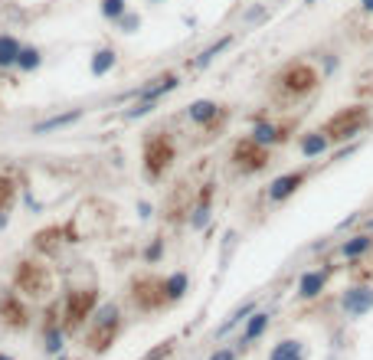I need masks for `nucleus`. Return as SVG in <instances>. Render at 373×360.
I'll list each match as a JSON object with an SVG mask.
<instances>
[{
    "label": "nucleus",
    "mask_w": 373,
    "mask_h": 360,
    "mask_svg": "<svg viewBox=\"0 0 373 360\" xmlns=\"http://www.w3.org/2000/svg\"><path fill=\"white\" fill-rule=\"evenodd\" d=\"M121 324H125V318H121L118 301H105L102 308H96L92 328H89V334H86L89 350H92V354H105L118 340V334H121Z\"/></svg>",
    "instance_id": "obj_1"
},
{
    "label": "nucleus",
    "mask_w": 373,
    "mask_h": 360,
    "mask_svg": "<svg viewBox=\"0 0 373 360\" xmlns=\"http://www.w3.org/2000/svg\"><path fill=\"white\" fill-rule=\"evenodd\" d=\"M318 85H321V73L311 63H305V59L288 63L285 69L275 75V89L285 98H295V102H298V98H308Z\"/></svg>",
    "instance_id": "obj_2"
},
{
    "label": "nucleus",
    "mask_w": 373,
    "mask_h": 360,
    "mask_svg": "<svg viewBox=\"0 0 373 360\" xmlns=\"http://www.w3.org/2000/svg\"><path fill=\"white\" fill-rule=\"evenodd\" d=\"M367 128H370V108L367 105H347V108H341L337 115H330L328 121H324V131L330 135L334 144L360 138Z\"/></svg>",
    "instance_id": "obj_3"
},
{
    "label": "nucleus",
    "mask_w": 373,
    "mask_h": 360,
    "mask_svg": "<svg viewBox=\"0 0 373 360\" xmlns=\"http://www.w3.org/2000/svg\"><path fill=\"white\" fill-rule=\"evenodd\" d=\"M141 160H144V177L148 180H160L171 164L177 160V151H174V141L167 135H154V138L144 141V151H141Z\"/></svg>",
    "instance_id": "obj_4"
},
{
    "label": "nucleus",
    "mask_w": 373,
    "mask_h": 360,
    "mask_svg": "<svg viewBox=\"0 0 373 360\" xmlns=\"http://www.w3.org/2000/svg\"><path fill=\"white\" fill-rule=\"evenodd\" d=\"M98 308V292L96 288H73L63 301V328L66 331H75L82 328Z\"/></svg>",
    "instance_id": "obj_5"
},
{
    "label": "nucleus",
    "mask_w": 373,
    "mask_h": 360,
    "mask_svg": "<svg viewBox=\"0 0 373 360\" xmlns=\"http://www.w3.org/2000/svg\"><path fill=\"white\" fill-rule=\"evenodd\" d=\"M229 164H233L239 174H259V170H266L272 164V154H268L266 144H259L256 138H239L229 151Z\"/></svg>",
    "instance_id": "obj_6"
},
{
    "label": "nucleus",
    "mask_w": 373,
    "mask_h": 360,
    "mask_svg": "<svg viewBox=\"0 0 373 360\" xmlns=\"http://www.w3.org/2000/svg\"><path fill=\"white\" fill-rule=\"evenodd\" d=\"M131 301L138 311H158V308L171 305L167 301V292H164V278L154 276H141L131 282Z\"/></svg>",
    "instance_id": "obj_7"
},
{
    "label": "nucleus",
    "mask_w": 373,
    "mask_h": 360,
    "mask_svg": "<svg viewBox=\"0 0 373 360\" xmlns=\"http://www.w3.org/2000/svg\"><path fill=\"white\" fill-rule=\"evenodd\" d=\"M373 311V285L370 282H353L341 292V315L351 321H360Z\"/></svg>",
    "instance_id": "obj_8"
},
{
    "label": "nucleus",
    "mask_w": 373,
    "mask_h": 360,
    "mask_svg": "<svg viewBox=\"0 0 373 360\" xmlns=\"http://www.w3.org/2000/svg\"><path fill=\"white\" fill-rule=\"evenodd\" d=\"M13 285L26 292V295H43V292H50V272H46V265L23 259L13 269Z\"/></svg>",
    "instance_id": "obj_9"
},
{
    "label": "nucleus",
    "mask_w": 373,
    "mask_h": 360,
    "mask_svg": "<svg viewBox=\"0 0 373 360\" xmlns=\"http://www.w3.org/2000/svg\"><path fill=\"white\" fill-rule=\"evenodd\" d=\"M334 276V265H321V269H305L295 285V298L298 301H318L328 292V282Z\"/></svg>",
    "instance_id": "obj_10"
},
{
    "label": "nucleus",
    "mask_w": 373,
    "mask_h": 360,
    "mask_svg": "<svg viewBox=\"0 0 373 360\" xmlns=\"http://www.w3.org/2000/svg\"><path fill=\"white\" fill-rule=\"evenodd\" d=\"M311 177V167H298V170H288V174H282V177H275L272 183H268V203H285L288 197H295V193L308 183Z\"/></svg>",
    "instance_id": "obj_11"
},
{
    "label": "nucleus",
    "mask_w": 373,
    "mask_h": 360,
    "mask_svg": "<svg viewBox=\"0 0 373 360\" xmlns=\"http://www.w3.org/2000/svg\"><path fill=\"white\" fill-rule=\"evenodd\" d=\"M40 347H43L46 357H59V354L66 350V328H63V318H59V311H56V308H50V311H46Z\"/></svg>",
    "instance_id": "obj_12"
},
{
    "label": "nucleus",
    "mask_w": 373,
    "mask_h": 360,
    "mask_svg": "<svg viewBox=\"0 0 373 360\" xmlns=\"http://www.w3.org/2000/svg\"><path fill=\"white\" fill-rule=\"evenodd\" d=\"M0 324L10 331H26L30 328V311L17 295H3L0 298Z\"/></svg>",
    "instance_id": "obj_13"
},
{
    "label": "nucleus",
    "mask_w": 373,
    "mask_h": 360,
    "mask_svg": "<svg viewBox=\"0 0 373 360\" xmlns=\"http://www.w3.org/2000/svg\"><path fill=\"white\" fill-rule=\"evenodd\" d=\"M370 253H373L370 230H360V233L347 236V239H341V246H337V259H344V262H360V259H367Z\"/></svg>",
    "instance_id": "obj_14"
},
{
    "label": "nucleus",
    "mask_w": 373,
    "mask_h": 360,
    "mask_svg": "<svg viewBox=\"0 0 373 360\" xmlns=\"http://www.w3.org/2000/svg\"><path fill=\"white\" fill-rule=\"evenodd\" d=\"M288 135H291V125H275V121H266V118H259L256 125H252V131H249V138H256L259 144H266V148L285 144Z\"/></svg>",
    "instance_id": "obj_15"
},
{
    "label": "nucleus",
    "mask_w": 373,
    "mask_h": 360,
    "mask_svg": "<svg viewBox=\"0 0 373 360\" xmlns=\"http://www.w3.org/2000/svg\"><path fill=\"white\" fill-rule=\"evenodd\" d=\"M187 118L200 128H213L216 121L223 118V108L216 105V102H210V98H197V102L187 105Z\"/></svg>",
    "instance_id": "obj_16"
},
{
    "label": "nucleus",
    "mask_w": 373,
    "mask_h": 360,
    "mask_svg": "<svg viewBox=\"0 0 373 360\" xmlns=\"http://www.w3.org/2000/svg\"><path fill=\"white\" fill-rule=\"evenodd\" d=\"M330 144H334V141H330V135L324 131V128L305 131V135L298 138V151H301V154H305L308 160H311V158H324V154L330 151Z\"/></svg>",
    "instance_id": "obj_17"
},
{
    "label": "nucleus",
    "mask_w": 373,
    "mask_h": 360,
    "mask_svg": "<svg viewBox=\"0 0 373 360\" xmlns=\"http://www.w3.org/2000/svg\"><path fill=\"white\" fill-rule=\"evenodd\" d=\"M181 85V75L177 73H167V75H160L158 82H151V85H144L138 92V102H151V105H158L160 98L167 96V92H174Z\"/></svg>",
    "instance_id": "obj_18"
},
{
    "label": "nucleus",
    "mask_w": 373,
    "mask_h": 360,
    "mask_svg": "<svg viewBox=\"0 0 373 360\" xmlns=\"http://www.w3.org/2000/svg\"><path fill=\"white\" fill-rule=\"evenodd\" d=\"M268 360H308V347H305V340H298V338H282L272 344Z\"/></svg>",
    "instance_id": "obj_19"
},
{
    "label": "nucleus",
    "mask_w": 373,
    "mask_h": 360,
    "mask_svg": "<svg viewBox=\"0 0 373 360\" xmlns=\"http://www.w3.org/2000/svg\"><path fill=\"white\" fill-rule=\"evenodd\" d=\"M252 315H256V298H245L243 305L236 308L233 315H229V318L223 321V324H220V328H216V340H223V338H229V334H233L236 328H239V324H245V321L252 318Z\"/></svg>",
    "instance_id": "obj_20"
},
{
    "label": "nucleus",
    "mask_w": 373,
    "mask_h": 360,
    "mask_svg": "<svg viewBox=\"0 0 373 360\" xmlns=\"http://www.w3.org/2000/svg\"><path fill=\"white\" fill-rule=\"evenodd\" d=\"M82 115H86V108H75V112H63V115H53V118H46V121H36V125H33V135H53L59 128L75 125Z\"/></svg>",
    "instance_id": "obj_21"
},
{
    "label": "nucleus",
    "mask_w": 373,
    "mask_h": 360,
    "mask_svg": "<svg viewBox=\"0 0 373 360\" xmlns=\"http://www.w3.org/2000/svg\"><path fill=\"white\" fill-rule=\"evenodd\" d=\"M118 66V50L115 46H98L92 59H89V73L92 75H108Z\"/></svg>",
    "instance_id": "obj_22"
},
{
    "label": "nucleus",
    "mask_w": 373,
    "mask_h": 360,
    "mask_svg": "<svg viewBox=\"0 0 373 360\" xmlns=\"http://www.w3.org/2000/svg\"><path fill=\"white\" fill-rule=\"evenodd\" d=\"M23 43L10 33H0V69H17V56H20Z\"/></svg>",
    "instance_id": "obj_23"
},
{
    "label": "nucleus",
    "mask_w": 373,
    "mask_h": 360,
    "mask_svg": "<svg viewBox=\"0 0 373 360\" xmlns=\"http://www.w3.org/2000/svg\"><path fill=\"white\" fill-rule=\"evenodd\" d=\"M268 324H272V315H268V311H256L252 318L245 321V331H243V338H239V340H243V347L262 338V334L268 331Z\"/></svg>",
    "instance_id": "obj_24"
},
{
    "label": "nucleus",
    "mask_w": 373,
    "mask_h": 360,
    "mask_svg": "<svg viewBox=\"0 0 373 360\" xmlns=\"http://www.w3.org/2000/svg\"><path fill=\"white\" fill-rule=\"evenodd\" d=\"M164 292H167V301H181L183 295H187V292H190V276H187V272H171V276L164 278Z\"/></svg>",
    "instance_id": "obj_25"
},
{
    "label": "nucleus",
    "mask_w": 373,
    "mask_h": 360,
    "mask_svg": "<svg viewBox=\"0 0 373 360\" xmlns=\"http://www.w3.org/2000/svg\"><path fill=\"white\" fill-rule=\"evenodd\" d=\"M229 46H233V36H229V33H226V36H220V40H213L210 46H206V50H200V53H197V59H193V69H206V66L213 63V59L223 53V50H229Z\"/></svg>",
    "instance_id": "obj_26"
},
{
    "label": "nucleus",
    "mask_w": 373,
    "mask_h": 360,
    "mask_svg": "<svg viewBox=\"0 0 373 360\" xmlns=\"http://www.w3.org/2000/svg\"><path fill=\"white\" fill-rule=\"evenodd\" d=\"M43 50L40 46H33V43H23V50H20V56H17V69L20 73H36L40 66H43Z\"/></svg>",
    "instance_id": "obj_27"
},
{
    "label": "nucleus",
    "mask_w": 373,
    "mask_h": 360,
    "mask_svg": "<svg viewBox=\"0 0 373 360\" xmlns=\"http://www.w3.org/2000/svg\"><path fill=\"white\" fill-rule=\"evenodd\" d=\"M128 10H131L128 0H98V13H102V20H108V23H118Z\"/></svg>",
    "instance_id": "obj_28"
},
{
    "label": "nucleus",
    "mask_w": 373,
    "mask_h": 360,
    "mask_svg": "<svg viewBox=\"0 0 373 360\" xmlns=\"http://www.w3.org/2000/svg\"><path fill=\"white\" fill-rule=\"evenodd\" d=\"M210 197H213V193L206 190V193H203V197H200V207L193 210V220H190V226H193V230H203V226L210 223Z\"/></svg>",
    "instance_id": "obj_29"
},
{
    "label": "nucleus",
    "mask_w": 373,
    "mask_h": 360,
    "mask_svg": "<svg viewBox=\"0 0 373 360\" xmlns=\"http://www.w3.org/2000/svg\"><path fill=\"white\" fill-rule=\"evenodd\" d=\"M13 197H17V187H13L10 177H0V210H10Z\"/></svg>",
    "instance_id": "obj_30"
},
{
    "label": "nucleus",
    "mask_w": 373,
    "mask_h": 360,
    "mask_svg": "<svg viewBox=\"0 0 373 360\" xmlns=\"http://www.w3.org/2000/svg\"><path fill=\"white\" fill-rule=\"evenodd\" d=\"M56 236H59V230H50V233H46V230H40V233L33 236V239H36V249H40V253L53 249V246H56Z\"/></svg>",
    "instance_id": "obj_31"
},
{
    "label": "nucleus",
    "mask_w": 373,
    "mask_h": 360,
    "mask_svg": "<svg viewBox=\"0 0 373 360\" xmlns=\"http://www.w3.org/2000/svg\"><path fill=\"white\" fill-rule=\"evenodd\" d=\"M118 27H121V33H138L141 30V13L128 10L121 20H118Z\"/></svg>",
    "instance_id": "obj_32"
},
{
    "label": "nucleus",
    "mask_w": 373,
    "mask_h": 360,
    "mask_svg": "<svg viewBox=\"0 0 373 360\" xmlns=\"http://www.w3.org/2000/svg\"><path fill=\"white\" fill-rule=\"evenodd\" d=\"M148 112H154V105H151V102H135V105L125 112V118H128V121H138V118H144Z\"/></svg>",
    "instance_id": "obj_33"
},
{
    "label": "nucleus",
    "mask_w": 373,
    "mask_h": 360,
    "mask_svg": "<svg viewBox=\"0 0 373 360\" xmlns=\"http://www.w3.org/2000/svg\"><path fill=\"white\" fill-rule=\"evenodd\" d=\"M160 255H164V239H154V246H148V249H144V262L158 265Z\"/></svg>",
    "instance_id": "obj_34"
},
{
    "label": "nucleus",
    "mask_w": 373,
    "mask_h": 360,
    "mask_svg": "<svg viewBox=\"0 0 373 360\" xmlns=\"http://www.w3.org/2000/svg\"><path fill=\"white\" fill-rule=\"evenodd\" d=\"M266 17H268V10L262 7V3H259V7H249V10L243 13V23H262Z\"/></svg>",
    "instance_id": "obj_35"
},
{
    "label": "nucleus",
    "mask_w": 373,
    "mask_h": 360,
    "mask_svg": "<svg viewBox=\"0 0 373 360\" xmlns=\"http://www.w3.org/2000/svg\"><path fill=\"white\" fill-rule=\"evenodd\" d=\"M206 360H236V347H216Z\"/></svg>",
    "instance_id": "obj_36"
},
{
    "label": "nucleus",
    "mask_w": 373,
    "mask_h": 360,
    "mask_svg": "<svg viewBox=\"0 0 373 360\" xmlns=\"http://www.w3.org/2000/svg\"><path fill=\"white\" fill-rule=\"evenodd\" d=\"M7 223H10V213H7V210H0V233L7 230Z\"/></svg>",
    "instance_id": "obj_37"
},
{
    "label": "nucleus",
    "mask_w": 373,
    "mask_h": 360,
    "mask_svg": "<svg viewBox=\"0 0 373 360\" xmlns=\"http://www.w3.org/2000/svg\"><path fill=\"white\" fill-rule=\"evenodd\" d=\"M360 10L363 13H373V0H360Z\"/></svg>",
    "instance_id": "obj_38"
},
{
    "label": "nucleus",
    "mask_w": 373,
    "mask_h": 360,
    "mask_svg": "<svg viewBox=\"0 0 373 360\" xmlns=\"http://www.w3.org/2000/svg\"><path fill=\"white\" fill-rule=\"evenodd\" d=\"M0 360H17V357H13V354H3V350H0Z\"/></svg>",
    "instance_id": "obj_39"
},
{
    "label": "nucleus",
    "mask_w": 373,
    "mask_h": 360,
    "mask_svg": "<svg viewBox=\"0 0 373 360\" xmlns=\"http://www.w3.org/2000/svg\"><path fill=\"white\" fill-rule=\"evenodd\" d=\"M148 3H167V0H148Z\"/></svg>",
    "instance_id": "obj_40"
},
{
    "label": "nucleus",
    "mask_w": 373,
    "mask_h": 360,
    "mask_svg": "<svg viewBox=\"0 0 373 360\" xmlns=\"http://www.w3.org/2000/svg\"><path fill=\"white\" fill-rule=\"evenodd\" d=\"M56 360H69V357H66V354H59V357H56Z\"/></svg>",
    "instance_id": "obj_41"
},
{
    "label": "nucleus",
    "mask_w": 373,
    "mask_h": 360,
    "mask_svg": "<svg viewBox=\"0 0 373 360\" xmlns=\"http://www.w3.org/2000/svg\"><path fill=\"white\" fill-rule=\"evenodd\" d=\"M305 3H308V7H311V3H318V0H305Z\"/></svg>",
    "instance_id": "obj_42"
}]
</instances>
